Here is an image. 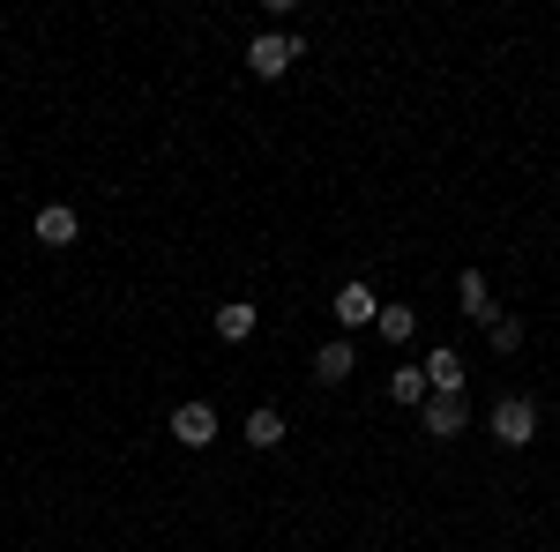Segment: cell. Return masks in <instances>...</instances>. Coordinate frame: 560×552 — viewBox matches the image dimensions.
Here are the masks:
<instances>
[{"mask_svg":"<svg viewBox=\"0 0 560 552\" xmlns=\"http://www.w3.org/2000/svg\"><path fill=\"white\" fill-rule=\"evenodd\" d=\"M351 366H359V351H351L345 337H337V343H322V351H314V381H322V388H337V381L351 374Z\"/></svg>","mask_w":560,"mask_h":552,"instance_id":"9c48e42d","label":"cell"},{"mask_svg":"<svg viewBox=\"0 0 560 552\" xmlns=\"http://www.w3.org/2000/svg\"><path fill=\"white\" fill-rule=\"evenodd\" d=\"M419 425H427V441H456V433L471 425V403H464V396H427Z\"/></svg>","mask_w":560,"mask_h":552,"instance_id":"3957f363","label":"cell"},{"mask_svg":"<svg viewBox=\"0 0 560 552\" xmlns=\"http://www.w3.org/2000/svg\"><path fill=\"white\" fill-rule=\"evenodd\" d=\"M255 321H261L255 298H224V306H217V337H224V343H247V337H255Z\"/></svg>","mask_w":560,"mask_h":552,"instance_id":"ba28073f","label":"cell"},{"mask_svg":"<svg viewBox=\"0 0 560 552\" xmlns=\"http://www.w3.org/2000/svg\"><path fill=\"white\" fill-rule=\"evenodd\" d=\"M419 374H427V396H464V381H471V374H464V359H456L448 343L419 359Z\"/></svg>","mask_w":560,"mask_h":552,"instance_id":"5b68a950","label":"cell"},{"mask_svg":"<svg viewBox=\"0 0 560 552\" xmlns=\"http://www.w3.org/2000/svg\"><path fill=\"white\" fill-rule=\"evenodd\" d=\"M277 441H284V411H269V403L247 411V448H277Z\"/></svg>","mask_w":560,"mask_h":552,"instance_id":"7c38bea8","label":"cell"},{"mask_svg":"<svg viewBox=\"0 0 560 552\" xmlns=\"http://www.w3.org/2000/svg\"><path fill=\"white\" fill-rule=\"evenodd\" d=\"M31 232H38V247H52V255H60V247H75V239H83V216L68 210V202H45Z\"/></svg>","mask_w":560,"mask_h":552,"instance_id":"277c9868","label":"cell"},{"mask_svg":"<svg viewBox=\"0 0 560 552\" xmlns=\"http://www.w3.org/2000/svg\"><path fill=\"white\" fill-rule=\"evenodd\" d=\"M486 343H493V351H516V343H523V321H516V314H493Z\"/></svg>","mask_w":560,"mask_h":552,"instance_id":"5bb4252c","label":"cell"},{"mask_svg":"<svg viewBox=\"0 0 560 552\" xmlns=\"http://www.w3.org/2000/svg\"><path fill=\"white\" fill-rule=\"evenodd\" d=\"M374 314H382V292L351 277L345 292H337V321H345V329H374Z\"/></svg>","mask_w":560,"mask_h":552,"instance_id":"8992f818","label":"cell"},{"mask_svg":"<svg viewBox=\"0 0 560 552\" xmlns=\"http://www.w3.org/2000/svg\"><path fill=\"white\" fill-rule=\"evenodd\" d=\"M292 60H300V38H284V31H255V45H247V68H255L261 83L292 75Z\"/></svg>","mask_w":560,"mask_h":552,"instance_id":"7a4b0ae2","label":"cell"},{"mask_svg":"<svg viewBox=\"0 0 560 552\" xmlns=\"http://www.w3.org/2000/svg\"><path fill=\"white\" fill-rule=\"evenodd\" d=\"M388 396L411 403V411H427V374H419V366H396V374H388Z\"/></svg>","mask_w":560,"mask_h":552,"instance_id":"4fadbf2b","label":"cell"},{"mask_svg":"<svg viewBox=\"0 0 560 552\" xmlns=\"http://www.w3.org/2000/svg\"><path fill=\"white\" fill-rule=\"evenodd\" d=\"M173 441L210 448V441H217V411H210V403H179V411H173Z\"/></svg>","mask_w":560,"mask_h":552,"instance_id":"52a82bcc","label":"cell"},{"mask_svg":"<svg viewBox=\"0 0 560 552\" xmlns=\"http://www.w3.org/2000/svg\"><path fill=\"white\" fill-rule=\"evenodd\" d=\"M456 298H464V314H471V321H486V329H493V292H486V277H478V269H464V277H456Z\"/></svg>","mask_w":560,"mask_h":552,"instance_id":"8fae6325","label":"cell"},{"mask_svg":"<svg viewBox=\"0 0 560 552\" xmlns=\"http://www.w3.org/2000/svg\"><path fill=\"white\" fill-rule=\"evenodd\" d=\"M374 329H382V343H411V337H419V314H411V306H396V298H382Z\"/></svg>","mask_w":560,"mask_h":552,"instance_id":"30bf717a","label":"cell"},{"mask_svg":"<svg viewBox=\"0 0 560 552\" xmlns=\"http://www.w3.org/2000/svg\"><path fill=\"white\" fill-rule=\"evenodd\" d=\"M486 425H493L501 448H530V441H538V403H530V396H501Z\"/></svg>","mask_w":560,"mask_h":552,"instance_id":"6da1fadb","label":"cell"}]
</instances>
